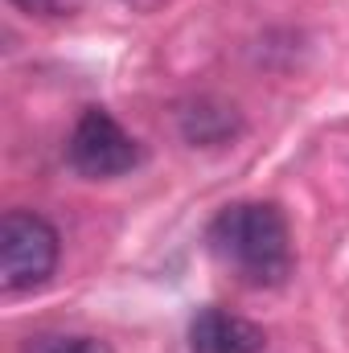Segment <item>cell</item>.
<instances>
[{"mask_svg":"<svg viewBox=\"0 0 349 353\" xmlns=\"http://www.w3.org/2000/svg\"><path fill=\"white\" fill-rule=\"evenodd\" d=\"M267 337L259 325H251L239 312L226 308H201L189 321V353H263Z\"/></svg>","mask_w":349,"mask_h":353,"instance_id":"cell-4","label":"cell"},{"mask_svg":"<svg viewBox=\"0 0 349 353\" xmlns=\"http://www.w3.org/2000/svg\"><path fill=\"white\" fill-rule=\"evenodd\" d=\"M210 251L251 288H275L292 275V230L271 201L226 205L210 222Z\"/></svg>","mask_w":349,"mask_h":353,"instance_id":"cell-1","label":"cell"},{"mask_svg":"<svg viewBox=\"0 0 349 353\" xmlns=\"http://www.w3.org/2000/svg\"><path fill=\"white\" fill-rule=\"evenodd\" d=\"M70 165L90 181H107V176H123L128 169L140 165V144L103 111V107H87L83 119L70 132L66 144Z\"/></svg>","mask_w":349,"mask_h":353,"instance_id":"cell-3","label":"cell"},{"mask_svg":"<svg viewBox=\"0 0 349 353\" xmlns=\"http://www.w3.org/2000/svg\"><path fill=\"white\" fill-rule=\"evenodd\" d=\"M58 230L33 210H8L0 222V279L8 292L41 288L58 267Z\"/></svg>","mask_w":349,"mask_h":353,"instance_id":"cell-2","label":"cell"},{"mask_svg":"<svg viewBox=\"0 0 349 353\" xmlns=\"http://www.w3.org/2000/svg\"><path fill=\"white\" fill-rule=\"evenodd\" d=\"M12 4H21L25 12H46V17L62 8V0H12Z\"/></svg>","mask_w":349,"mask_h":353,"instance_id":"cell-6","label":"cell"},{"mask_svg":"<svg viewBox=\"0 0 349 353\" xmlns=\"http://www.w3.org/2000/svg\"><path fill=\"white\" fill-rule=\"evenodd\" d=\"M25 353H111V345L87 333H41L29 337Z\"/></svg>","mask_w":349,"mask_h":353,"instance_id":"cell-5","label":"cell"}]
</instances>
